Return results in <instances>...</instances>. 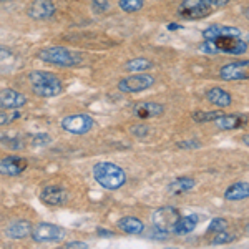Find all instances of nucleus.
Here are the masks:
<instances>
[{"label": "nucleus", "instance_id": "f257e3e1", "mask_svg": "<svg viewBox=\"0 0 249 249\" xmlns=\"http://www.w3.org/2000/svg\"><path fill=\"white\" fill-rule=\"evenodd\" d=\"M29 82H30L32 91L37 96H42V98H53V96H58L63 91L62 80H60L57 75L50 73V71H45V70L30 71Z\"/></svg>", "mask_w": 249, "mask_h": 249}, {"label": "nucleus", "instance_id": "f03ea898", "mask_svg": "<svg viewBox=\"0 0 249 249\" xmlns=\"http://www.w3.org/2000/svg\"><path fill=\"white\" fill-rule=\"evenodd\" d=\"M93 178L102 188L115 191L126 183V173L122 166L111 161H100L93 166Z\"/></svg>", "mask_w": 249, "mask_h": 249}, {"label": "nucleus", "instance_id": "7ed1b4c3", "mask_svg": "<svg viewBox=\"0 0 249 249\" xmlns=\"http://www.w3.org/2000/svg\"><path fill=\"white\" fill-rule=\"evenodd\" d=\"M199 50L203 53L218 55H243L248 50V43L241 37H232V35H223V37H216L213 40H204L199 43Z\"/></svg>", "mask_w": 249, "mask_h": 249}, {"label": "nucleus", "instance_id": "20e7f679", "mask_svg": "<svg viewBox=\"0 0 249 249\" xmlns=\"http://www.w3.org/2000/svg\"><path fill=\"white\" fill-rule=\"evenodd\" d=\"M37 58L57 67H77L82 63V55L67 47H45L38 50Z\"/></svg>", "mask_w": 249, "mask_h": 249}, {"label": "nucleus", "instance_id": "39448f33", "mask_svg": "<svg viewBox=\"0 0 249 249\" xmlns=\"http://www.w3.org/2000/svg\"><path fill=\"white\" fill-rule=\"evenodd\" d=\"M179 218H181V213L175 206H161L151 213V224L161 234H175Z\"/></svg>", "mask_w": 249, "mask_h": 249}, {"label": "nucleus", "instance_id": "423d86ee", "mask_svg": "<svg viewBox=\"0 0 249 249\" xmlns=\"http://www.w3.org/2000/svg\"><path fill=\"white\" fill-rule=\"evenodd\" d=\"M214 10L208 0H181L178 9V15L183 20H201L210 17Z\"/></svg>", "mask_w": 249, "mask_h": 249}, {"label": "nucleus", "instance_id": "0eeeda50", "mask_svg": "<svg viewBox=\"0 0 249 249\" xmlns=\"http://www.w3.org/2000/svg\"><path fill=\"white\" fill-rule=\"evenodd\" d=\"M67 236V231L62 226L52 223H38L32 230V239L35 243H62Z\"/></svg>", "mask_w": 249, "mask_h": 249}, {"label": "nucleus", "instance_id": "6e6552de", "mask_svg": "<svg viewBox=\"0 0 249 249\" xmlns=\"http://www.w3.org/2000/svg\"><path fill=\"white\" fill-rule=\"evenodd\" d=\"M155 77L146 71H142L138 75H130V77H124L118 82V90L123 93H140L148 88L155 85Z\"/></svg>", "mask_w": 249, "mask_h": 249}, {"label": "nucleus", "instance_id": "1a4fd4ad", "mask_svg": "<svg viewBox=\"0 0 249 249\" xmlns=\"http://www.w3.org/2000/svg\"><path fill=\"white\" fill-rule=\"evenodd\" d=\"M60 126L70 135H85L95 126V120L87 113L68 115L60 122Z\"/></svg>", "mask_w": 249, "mask_h": 249}, {"label": "nucleus", "instance_id": "9d476101", "mask_svg": "<svg viewBox=\"0 0 249 249\" xmlns=\"http://www.w3.org/2000/svg\"><path fill=\"white\" fill-rule=\"evenodd\" d=\"M219 77L224 82H243L249 80V60H236L219 68Z\"/></svg>", "mask_w": 249, "mask_h": 249}, {"label": "nucleus", "instance_id": "9b49d317", "mask_svg": "<svg viewBox=\"0 0 249 249\" xmlns=\"http://www.w3.org/2000/svg\"><path fill=\"white\" fill-rule=\"evenodd\" d=\"M29 168V161L23 156L9 155L0 158V175L3 176H20Z\"/></svg>", "mask_w": 249, "mask_h": 249}, {"label": "nucleus", "instance_id": "f8f14e48", "mask_svg": "<svg viewBox=\"0 0 249 249\" xmlns=\"http://www.w3.org/2000/svg\"><path fill=\"white\" fill-rule=\"evenodd\" d=\"M68 199L67 191L58 184H48L40 191V201L47 206H63Z\"/></svg>", "mask_w": 249, "mask_h": 249}, {"label": "nucleus", "instance_id": "ddd939ff", "mask_svg": "<svg viewBox=\"0 0 249 249\" xmlns=\"http://www.w3.org/2000/svg\"><path fill=\"white\" fill-rule=\"evenodd\" d=\"M55 10L57 9H55L53 0H32L27 14L34 20H48L55 15Z\"/></svg>", "mask_w": 249, "mask_h": 249}, {"label": "nucleus", "instance_id": "4468645a", "mask_svg": "<svg viewBox=\"0 0 249 249\" xmlns=\"http://www.w3.org/2000/svg\"><path fill=\"white\" fill-rule=\"evenodd\" d=\"M27 105V96L14 88H3L0 90V108L2 110H17Z\"/></svg>", "mask_w": 249, "mask_h": 249}, {"label": "nucleus", "instance_id": "2eb2a0df", "mask_svg": "<svg viewBox=\"0 0 249 249\" xmlns=\"http://www.w3.org/2000/svg\"><path fill=\"white\" fill-rule=\"evenodd\" d=\"M248 122H249V118L246 115H241V113L226 115L224 113L223 116H219V118L214 122V126L219 128V130L230 131V130H238V128L246 126Z\"/></svg>", "mask_w": 249, "mask_h": 249}, {"label": "nucleus", "instance_id": "dca6fc26", "mask_svg": "<svg viewBox=\"0 0 249 249\" xmlns=\"http://www.w3.org/2000/svg\"><path fill=\"white\" fill-rule=\"evenodd\" d=\"M32 230H34V226H32L30 221L15 219L5 228V236L10 239H25L32 236Z\"/></svg>", "mask_w": 249, "mask_h": 249}, {"label": "nucleus", "instance_id": "f3484780", "mask_svg": "<svg viewBox=\"0 0 249 249\" xmlns=\"http://www.w3.org/2000/svg\"><path fill=\"white\" fill-rule=\"evenodd\" d=\"M163 113L164 107L156 102H140L133 107V115L138 116L140 120L155 118V116H161Z\"/></svg>", "mask_w": 249, "mask_h": 249}, {"label": "nucleus", "instance_id": "a211bd4d", "mask_svg": "<svg viewBox=\"0 0 249 249\" xmlns=\"http://www.w3.org/2000/svg\"><path fill=\"white\" fill-rule=\"evenodd\" d=\"M206 98L210 100L211 105H214L216 108H221V110L231 107V103H232V96L219 87L210 88V90L206 91Z\"/></svg>", "mask_w": 249, "mask_h": 249}, {"label": "nucleus", "instance_id": "6ab92c4d", "mask_svg": "<svg viewBox=\"0 0 249 249\" xmlns=\"http://www.w3.org/2000/svg\"><path fill=\"white\" fill-rule=\"evenodd\" d=\"M116 228L120 231L126 232V234H142L144 231V224L143 221L136 216H123L116 221Z\"/></svg>", "mask_w": 249, "mask_h": 249}, {"label": "nucleus", "instance_id": "aec40b11", "mask_svg": "<svg viewBox=\"0 0 249 249\" xmlns=\"http://www.w3.org/2000/svg\"><path fill=\"white\" fill-rule=\"evenodd\" d=\"M249 198V183L248 181H238L228 186L224 191V199L226 201H243Z\"/></svg>", "mask_w": 249, "mask_h": 249}, {"label": "nucleus", "instance_id": "412c9836", "mask_svg": "<svg viewBox=\"0 0 249 249\" xmlns=\"http://www.w3.org/2000/svg\"><path fill=\"white\" fill-rule=\"evenodd\" d=\"M195 186H196L195 178H191V176H181V178L173 179V181L168 184V193H170L171 196H179V195H183V193L191 191Z\"/></svg>", "mask_w": 249, "mask_h": 249}, {"label": "nucleus", "instance_id": "4be33fe9", "mask_svg": "<svg viewBox=\"0 0 249 249\" xmlns=\"http://www.w3.org/2000/svg\"><path fill=\"white\" fill-rule=\"evenodd\" d=\"M223 35H232V37H241V30L236 27L230 25H210L208 29L203 30L204 40H213L216 37H223Z\"/></svg>", "mask_w": 249, "mask_h": 249}, {"label": "nucleus", "instance_id": "5701e85b", "mask_svg": "<svg viewBox=\"0 0 249 249\" xmlns=\"http://www.w3.org/2000/svg\"><path fill=\"white\" fill-rule=\"evenodd\" d=\"M199 223V216L198 214H186V216H181L176 224V230H175V234L178 236H184V234H190L196 230Z\"/></svg>", "mask_w": 249, "mask_h": 249}, {"label": "nucleus", "instance_id": "b1692460", "mask_svg": "<svg viewBox=\"0 0 249 249\" xmlns=\"http://www.w3.org/2000/svg\"><path fill=\"white\" fill-rule=\"evenodd\" d=\"M150 68H153V63H151L148 58H143V57L131 58L124 63V70L130 71V73H142V71H148Z\"/></svg>", "mask_w": 249, "mask_h": 249}, {"label": "nucleus", "instance_id": "393cba45", "mask_svg": "<svg viewBox=\"0 0 249 249\" xmlns=\"http://www.w3.org/2000/svg\"><path fill=\"white\" fill-rule=\"evenodd\" d=\"M224 113L221 110H214V111H195L191 118L195 120L196 123H214L219 116H223Z\"/></svg>", "mask_w": 249, "mask_h": 249}, {"label": "nucleus", "instance_id": "a878e982", "mask_svg": "<svg viewBox=\"0 0 249 249\" xmlns=\"http://www.w3.org/2000/svg\"><path fill=\"white\" fill-rule=\"evenodd\" d=\"M144 0H118V7L126 14H136L143 9Z\"/></svg>", "mask_w": 249, "mask_h": 249}, {"label": "nucleus", "instance_id": "bb28decb", "mask_svg": "<svg viewBox=\"0 0 249 249\" xmlns=\"http://www.w3.org/2000/svg\"><path fill=\"white\" fill-rule=\"evenodd\" d=\"M234 238H236L234 234H231V232H228L226 230H224V231L216 232L214 238H213L210 243L213 244V246H219V244H230V243L234 241Z\"/></svg>", "mask_w": 249, "mask_h": 249}, {"label": "nucleus", "instance_id": "cd10ccee", "mask_svg": "<svg viewBox=\"0 0 249 249\" xmlns=\"http://www.w3.org/2000/svg\"><path fill=\"white\" fill-rule=\"evenodd\" d=\"M226 226H228L226 219L214 218L211 221L210 228H208V234H216V232H219V231H224V230H226Z\"/></svg>", "mask_w": 249, "mask_h": 249}, {"label": "nucleus", "instance_id": "c85d7f7f", "mask_svg": "<svg viewBox=\"0 0 249 249\" xmlns=\"http://www.w3.org/2000/svg\"><path fill=\"white\" fill-rule=\"evenodd\" d=\"M130 133L135 135L136 138H144V136H148V133H150V128L146 124H133L130 128Z\"/></svg>", "mask_w": 249, "mask_h": 249}, {"label": "nucleus", "instance_id": "c756f323", "mask_svg": "<svg viewBox=\"0 0 249 249\" xmlns=\"http://www.w3.org/2000/svg\"><path fill=\"white\" fill-rule=\"evenodd\" d=\"M91 9L96 14H103V12H108V9H110V2L108 0H91Z\"/></svg>", "mask_w": 249, "mask_h": 249}, {"label": "nucleus", "instance_id": "7c9ffc66", "mask_svg": "<svg viewBox=\"0 0 249 249\" xmlns=\"http://www.w3.org/2000/svg\"><path fill=\"white\" fill-rule=\"evenodd\" d=\"M199 146H201L199 140H183V142L178 143V148H183V150H195V148Z\"/></svg>", "mask_w": 249, "mask_h": 249}, {"label": "nucleus", "instance_id": "2f4dec72", "mask_svg": "<svg viewBox=\"0 0 249 249\" xmlns=\"http://www.w3.org/2000/svg\"><path fill=\"white\" fill-rule=\"evenodd\" d=\"M52 142V138L48 135H37L34 138V144H48Z\"/></svg>", "mask_w": 249, "mask_h": 249}, {"label": "nucleus", "instance_id": "473e14b6", "mask_svg": "<svg viewBox=\"0 0 249 249\" xmlns=\"http://www.w3.org/2000/svg\"><path fill=\"white\" fill-rule=\"evenodd\" d=\"M208 2H210V5L213 9H223V7H226L231 0H208Z\"/></svg>", "mask_w": 249, "mask_h": 249}, {"label": "nucleus", "instance_id": "72a5a7b5", "mask_svg": "<svg viewBox=\"0 0 249 249\" xmlns=\"http://www.w3.org/2000/svg\"><path fill=\"white\" fill-rule=\"evenodd\" d=\"M9 58H12V52L7 47L0 45V62H5V60H9Z\"/></svg>", "mask_w": 249, "mask_h": 249}, {"label": "nucleus", "instance_id": "f704fd0d", "mask_svg": "<svg viewBox=\"0 0 249 249\" xmlns=\"http://www.w3.org/2000/svg\"><path fill=\"white\" fill-rule=\"evenodd\" d=\"M65 248H68V249H73V248H88V244L83 243V241H70V243L65 244Z\"/></svg>", "mask_w": 249, "mask_h": 249}, {"label": "nucleus", "instance_id": "c9c22d12", "mask_svg": "<svg viewBox=\"0 0 249 249\" xmlns=\"http://www.w3.org/2000/svg\"><path fill=\"white\" fill-rule=\"evenodd\" d=\"M96 232H98V236H102V238H113V236H115L113 231L103 230V228H98V230H96Z\"/></svg>", "mask_w": 249, "mask_h": 249}, {"label": "nucleus", "instance_id": "e433bc0d", "mask_svg": "<svg viewBox=\"0 0 249 249\" xmlns=\"http://www.w3.org/2000/svg\"><path fill=\"white\" fill-rule=\"evenodd\" d=\"M7 123H10V115L7 111H0V126H3Z\"/></svg>", "mask_w": 249, "mask_h": 249}, {"label": "nucleus", "instance_id": "4c0bfd02", "mask_svg": "<svg viewBox=\"0 0 249 249\" xmlns=\"http://www.w3.org/2000/svg\"><path fill=\"white\" fill-rule=\"evenodd\" d=\"M241 140H243V143H244V144H248V146H249V135H244Z\"/></svg>", "mask_w": 249, "mask_h": 249}, {"label": "nucleus", "instance_id": "58836bf2", "mask_svg": "<svg viewBox=\"0 0 249 249\" xmlns=\"http://www.w3.org/2000/svg\"><path fill=\"white\" fill-rule=\"evenodd\" d=\"M244 17H246V18L249 20V5L246 7V9H244Z\"/></svg>", "mask_w": 249, "mask_h": 249}, {"label": "nucleus", "instance_id": "ea45409f", "mask_svg": "<svg viewBox=\"0 0 249 249\" xmlns=\"http://www.w3.org/2000/svg\"><path fill=\"white\" fill-rule=\"evenodd\" d=\"M179 29V25H168V30H176Z\"/></svg>", "mask_w": 249, "mask_h": 249}]
</instances>
